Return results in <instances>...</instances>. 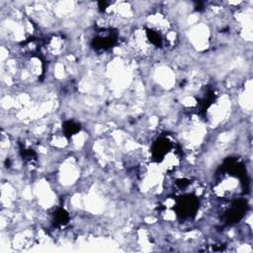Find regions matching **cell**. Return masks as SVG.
Instances as JSON below:
<instances>
[{
	"mask_svg": "<svg viewBox=\"0 0 253 253\" xmlns=\"http://www.w3.org/2000/svg\"><path fill=\"white\" fill-rule=\"evenodd\" d=\"M178 215L183 218H191L198 211V200L192 195H185L181 197L176 204Z\"/></svg>",
	"mask_w": 253,
	"mask_h": 253,
	"instance_id": "1",
	"label": "cell"
}]
</instances>
